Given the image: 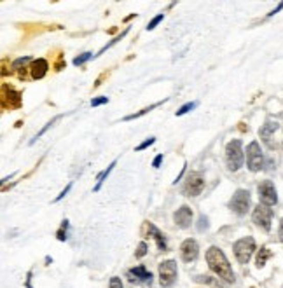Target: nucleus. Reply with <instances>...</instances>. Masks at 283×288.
I'll list each match as a JSON object with an SVG mask.
<instances>
[{
	"mask_svg": "<svg viewBox=\"0 0 283 288\" xmlns=\"http://www.w3.org/2000/svg\"><path fill=\"white\" fill-rule=\"evenodd\" d=\"M161 161H163V154H159V156H157L156 159H154V162H152V166H154V168H159Z\"/></svg>",
	"mask_w": 283,
	"mask_h": 288,
	"instance_id": "29",
	"label": "nucleus"
},
{
	"mask_svg": "<svg viewBox=\"0 0 283 288\" xmlns=\"http://www.w3.org/2000/svg\"><path fill=\"white\" fill-rule=\"evenodd\" d=\"M247 164L250 171H261L264 166V156H262L261 145L257 141H252L247 147Z\"/></svg>",
	"mask_w": 283,
	"mask_h": 288,
	"instance_id": "6",
	"label": "nucleus"
},
{
	"mask_svg": "<svg viewBox=\"0 0 283 288\" xmlns=\"http://www.w3.org/2000/svg\"><path fill=\"white\" fill-rule=\"evenodd\" d=\"M194 107H196V103H187V105L182 107L180 110H177V115H184V114H187V112L193 110Z\"/></svg>",
	"mask_w": 283,
	"mask_h": 288,
	"instance_id": "22",
	"label": "nucleus"
},
{
	"mask_svg": "<svg viewBox=\"0 0 283 288\" xmlns=\"http://www.w3.org/2000/svg\"><path fill=\"white\" fill-rule=\"evenodd\" d=\"M199 222H201V224H199V231H203V227H208V220H206V217H201V219H199Z\"/></svg>",
	"mask_w": 283,
	"mask_h": 288,
	"instance_id": "30",
	"label": "nucleus"
},
{
	"mask_svg": "<svg viewBox=\"0 0 283 288\" xmlns=\"http://www.w3.org/2000/svg\"><path fill=\"white\" fill-rule=\"evenodd\" d=\"M271 257V252H269L268 248H261V252H259V255H257V266L262 267L266 264V260Z\"/></svg>",
	"mask_w": 283,
	"mask_h": 288,
	"instance_id": "18",
	"label": "nucleus"
},
{
	"mask_svg": "<svg viewBox=\"0 0 283 288\" xmlns=\"http://www.w3.org/2000/svg\"><path fill=\"white\" fill-rule=\"evenodd\" d=\"M66 225H68V224H66V220H65V222H63V225H61V231L58 232V239H60V241L66 239V237L63 236V234H66Z\"/></svg>",
	"mask_w": 283,
	"mask_h": 288,
	"instance_id": "27",
	"label": "nucleus"
},
{
	"mask_svg": "<svg viewBox=\"0 0 283 288\" xmlns=\"http://www.w3.org/2000/svg\"><path fill=\"white\" fill-rule=\"evenodd\" d=\"M109 100H107V96H102V98H95L93 102H91V105L93 107H100V105H103V103H107Z\"/></svg>",
	"mask_w": 283,
	"mask_h": 288,
	"instance_id": "24",
	"label": "nucleus"
},
{
	"mask_svg": "<svg viewBox=\"0 0 283 288\" xmlns=\"http://www.w3.org/2000/svg\"><path fill=\"white\" fill-rule=\"evenodd\" d=\"M89 58H91V53H84V54H82V56H77L76 58V60H74V65H82V63H84V61H87V60H89Z\"/></svg>",
	"mask_w": 283,
	"mask_h": 288,
	"instance_id": "21",
	"label": "nucleus"
},
{
	"mask_svg": "<svg viewBox=\"0 0 283 288\" xmlns=\"http://www.w3.org/2000/svg\"><path fill=\"white\" fill-rule=\"evenodd\" d=\"M203 187H205V177H203L201 173H198V171H193V173L187 175L184 194L196 198V196H199L203 192Z\"/></svg>",
	"mask_w": 283,
	"mask_h": 288,
	"instance_id": "5",
	"label": "nucleus"
},
{
	"mask_svg": "<svg viewBox=\"0 0 283 288\" xmlns=\"http://www.w3.org/2000/svg\"><path fill=\"white\" fill-rule=\"evenodd\" d=\"M4 100H9V107H19L21 105V96L16 91L9 89V94H4Z\"/></svg>",
	"mask_w": 283,
	"mask_h": 288,
	"instance_id": "16",
	"label": "nucleus"
},
{
	"mask_svg": "<svg viewBox=\"0 0 283 288\" xmlns=\"http://www.w3.org/2000/svg\"><path fill=\"white\" fill-rule=\"evenodd\" d=\"M70 189H72V183H68V185H66V187H65V190H63V192H61V194H60V196H58V198H56V201H60V199H63V198H65V196H66V192H68Z\"/></svg>",
	"mask_w": 283,
	"mask_h": 288,
	"instance_id": "28",
	"label": "nucleus"
},
{
	"mask_svg": "<svg viewBox=\"0 0 283 288\" xmlns=\"http://www.w3.org/2000/svg\"><path fill=\"white\" fill-rule=\"evenodd\" d=\"M278 234H280V239H281V243H283V220L280 222V232H278Z\"/></svg>",
	"mask_w": 283,
	"mask_h": 288,
	"instance_id": "31",
	"label": "nucleus"
},
{
	"mask_svg": "<svg viewBox=\"0 0 283 288\" xmlns=\"http://www.w3.org/2000/svg\"><path fill=\"white\" fill-rule=\"evenodd\" d=\"M180 253L185 262H194L199 255V246L194 239H185L180 246Z\"/></svg>",
	"mask_w": 283,
	"mask_h": 288,
	"instance_id": "10",
	"label": "nucleus"
},
{
	"mask_svg": "<svg viewBox=\"0 0 283 288\" xmlns=\"http://www.w3.org/2000/svg\"><path fill=\"white\" fill-rule=\"evenodd\" d=\"M114 166H115V161L114 162H112V164L109 166V168H107L105 171H102V173H100L98 175V177H97V180H98V185L97 187H95V190H98L100 189V187H102V183H103V180H105V178L107 177H109V173H110V171L112 170H114Z\"/></svg>",
	"mask_w": 283,
	"mask_h": 288,
	"instance_id": "17",
	"label": "nucleus"
},
{
	"mask_svg": "<svg viewBox=\"0 0 283 288\" xmlns=\"http://www.w3.org/2000/svg\"><path fill=\"white\" fill-rule=\"evenodd\" d=\"M48 68H49L48 61L42 60V58H39V60H33V61H32V66H30L32 77L39 81V79H42L44 75L48 74Z\"/></svg>",
	"mask_w": 283,
	"mask_h": 288,
	"instance_id": "13",
	"label": "nucleus"
},
{
	"mask_svg": "<svg viewBox=\"0 0 283 288\" xmlns=\"http://www.w3.org/2000/svg\"><path fill=\"white\" fill-rule=\"evenodd\" d=\"M257 190H259V199L264 206H274V204H276L278 196H276V189H274L271 180L261 182L259 187H257Z\"/></svg>",
	"mask_w": 283,
	"mask_h": 288,
	"instance_id": "8",
	"label": "nucleus"
},
{
	"mask_svg": "<svg viewBox=\"0 0 283 288\" xmlns=\"http://www.w3.org/2000/svg\"><path fill=\"white\" fill-rule=\"evenodd\" d=\"M154 141H156V138H149V140H145L144 143H140L135 150H144V149H147L149 145H152V143H154Z\"/></svg>",
	"mask_w": 283,
	"mask_h": 288,
	"instance_id": "25",
	"label": "nucleus"
},
{
	"mask_svg": "<svg viewBox=\"0 0 283 288\" xmlns=\"http://www.w3.org/2000/svg\"><path fill=\"white\" fill-rule=\"evenodd\" d=\"M229 208L234 211L236 215H247V211L250 210V192L240 189L234 192V196L229 201Z\"/></svg>",
	"mask_w": 283,
	"mask_h": 288,
	"instance_id": "4",
	"label": "nucleus"
},
{
	"mask_svg": "<svg viewBox=\"0 0 283 288\" xmlns=\"http://www.w3.org/2000/svg\"><path fill=\"white\" fill-rule=\"evenodd\" d=\"M173 220L180 229H187L191 225V222H193V210H191L189 206L178 208V210L175 211V215H173Z\"/></svg>",
	"mask_w": 283,
	"mask_h": 288,
	"instance_id": "12",
	"label": "nucleus"
},
{
	"mask_svg": "<svg viewBox=\"0 0 283 288\" xmlns=\"http://www.w3.org/2000/svg\"><path fill=\"white\" fill-rule=\"evenodd\" d=\"M145 253H147V243H145V241H142V243L138 245V248H136V253L135 255L138 257V258H142L145 255Z\"/></svg>",
	"mask_w": 283,
	"mask_h": 288,
	"instance_id": "20",
	"label": "nucleus"
},
{
	"mask_svg": "<svg viewBox=\"0 0 283 288\" xmlns=\"http://www.w3.org/2000/svg\"><path fill=\"white\" fill-rule=\"evenodd\" d=\"M128 278H130L131 283H149L151 285L152 281V274L144 266H136L128 271Z\"/></svg>",
	"mask_w": 283,
	"mask_h": 288,
	"instance_id": "11",
	"label": "nucleus"
},
{
	"mask_svg": "<svg viewBox=\"0 0 283 288\" xmlns=\"http://www.w3.org/2000/svg\"><path fill=\"white\" fill-rule=\"evenodd\" d=\"M110 288H123V281H121L119 278H112L110 279Z\"/></svg>",
	"mask_w": 283,
	"mask_h": 288,
	"instance_id": "26",
	"label": "nucleus"
},
{
	"mask_svg": "<svg viewBox=\"0 0 283 288\" xmlns=\"http://www.w3.org/2000/svg\"><path fill=\"white\" fill-rule=\"evenodd\" d=\"M159 21H163V14H159V16H156V18L152 19L151 23H149V27H147V30H154L156 28V25L159 23Z\"/></svg>",
	"mask_w": 283,
	"mask_h": 288,
	"instance_id": "23",
	"label": "nucleus"
},
{
	"mask_svg": "<svg viewBox=\"0 0 283 288\" xmlns=\"http://www.w3.org/2000/svg\"><path fill=\"white\" fill-rule=\"evenodd\" d=\"M252 219H253V222H255L257 227L264 229V231H269V229H271V219H273L271 208L264 206V204H259V206L253 210Z\"/></svg>",
	"mask_w": 283,
	"mask_h": 288,
	"instance_id": "9",
	"label": "nucleus"
},
{
	"mask_svg": "<svg viewBox=\"0 0 283 288\" xmlns=\"http://www.w3.org/2000/svg\"><path fill=\"white\" fill-rule=\"evenodd\" d=\"M245 154L241 149V141L240 140H232L227 143L226 147V161H227V168L231 171H238L243 166Z\"/></svg>",
	"mask_w": 283,
	"mask_h": 288,
	"instance_id": "2",
	"label": "nucleus"
},
{
	"mask_svg": "<svg viewBox=\"0 0 283 288\" xmlns=\"http://www.w3.org/2000/svg\"><path fill=\"white\" fill-rule=\"evenodd\" d=\"M232 250H234V255L238 258L240 264H247V262L250 260V257L253 255V252H255V241H253V237L250 236L241 237L240 241L234 243Z\"/></svg>",
	"mask_w": 283,
	"mask_h": 288,
	"instance_id": "3",
	"label": "nucleus"
},
{
	"mask_svg": "<svg viewBox=\"0 0 283 288\" xmlns=\"http://www.w3.org/2000/svg\"><path fill=\"white\" fill-rule=\"evenodd\" d=\"M206 262L210 266V269L217 274L219 278L226 279V281L232 283L234 281V273H232L231 266H229V260L224 255V252L217 246H211L206 252Z\"/></svg>",
	"mask_w": 283,
	"mask_h": 288,
	"instance_id": "1",
	"label": "nucleus"
},
{
	"mask_svg": "<svg viewBox=\"0 0 283 288\" xmlns=\"http://www.w3.org/2000/svg\"><path fill=\"white\" fill-rule=\"evenodd\" d=\"M157 105H159V103H154V105H151V107H147V108H144V110H140L138 114H133V115H128V117H124V121H131V119H138L140 115H144V114H147V112H151L152 108H156Z\"/></svg>",
	"mask_w": 283,
	"mask_h": 288,
	"instance_id": "19",
	"label": "nucleus"
},
{
	"mask_svg": "<svg viewBox=\"0 0 283 288\" xmlns=\"http://www.w3.org/2000/svg\"><path fill=\"white\" fill-rule=\"evenodd\" d=\"M177 279V262L164 260L159 264V283L161 286H172Z\"/></svg>",
	"mask_w": 283,
	"mask_h": 288,
	"instance_id": "7",
	"label": "nucleus"
},
{
	"mask_svg": "<svg viewBox=\"0 0 283 288\" xmlns=\"http://www.w3.org/2000/svg\"><path fill=\"white\" fill-rule=\"evenodd\" d=\"M278 129V123H273V121H269V123H266L264 126L261 128V131H259V135H261V138L266 141V143L269 145V147H273V143H271V135L274 131Z\"/></svg>",
	"mask_w": 283,
	"mask_h": 288,
	"instance_id": "14",
	"label": "nucleus"
},
{
	"mask_svg": "<svg viewBox=\"0 0 283 288\" xmlns=\"http://www.w3.org/2000/svg\"><path fill=\"white\" fill-rule=\"evenodd\" d=\"M144 227L147 229V231H149V232H151V234H152V237H154V239H156V243H157V248H159V250H163V252H164V250H166V241H164V236L161 234V231H157V229L154 227L152 224H149V222L145 224Z\"/></svg>",
	"mask_w": 283,
	"mask_h": 288,
	"instance_id": "15",
	"label": "nucleus"
}]
</instances>
